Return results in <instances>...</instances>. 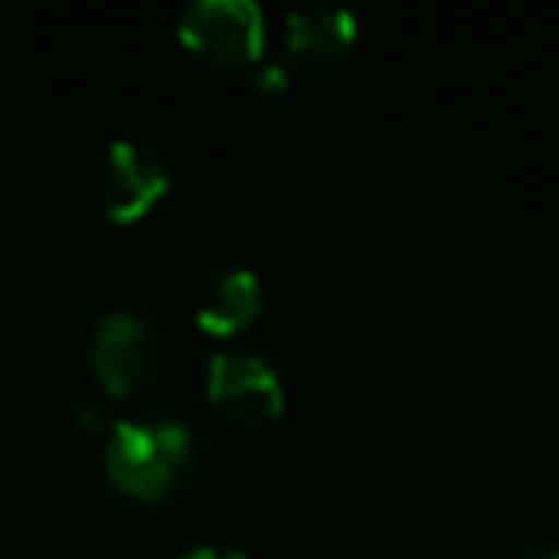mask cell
<instances>
[{
  "label": "cell",
  "instance_id": "cell-8",
  "mask_svg": "<svg viewBox=\"0 0 559 559\" xmlns=\"http://www.w3.org/2000/svg\"><path fill=\"white\" fill-rule=\"evenodd\" d=\"M177 559H249L241 548L234 544H195V548H185Z\"/></svg>",
  "mask_w": 559,
  "mask_h": 559
},
{
  "label": "cell",
  "instance_id": "cell-5",
  "mask_svg": "<svg viewBox=\"0 0 559 559\" xmlns=\"http://www.w3.org/2000/svg\"><path fill=\"white\" fill-rule=\"evenodd\" d=\"M207 391L238 421H269L284 411V383L276 368L253 349L211 353Z\"/></svg>",
  "mask_w": 559,
  "mask_h": 559
},
{
  "label": "cell",
  "instance_id": "cell-4",
  "mask_svg": "<svg viewBox=\"0 0 559 559\" xmlns=\"http://www.w3.org/2000/svg\"><path fill=\"white\" fill-rule=\"evenodd\" d=\"M169 185V165L142 142L116 139L96 165V203L108 218H139Z\"/></svg>",
  "mask_w": 559,
  "mask_h": 559
},
{
  "label": "cell",
  "instance_id": "cell-6",
  "mask_svg": "<svg viewBox=\"0 0 559 559\" xmlns=\"http://www.w3.org/2000/svg\"><path fill=\"white\" fill-rule=\"evenodd\" d=\"M261 299L264 288L253 269H246V264L223 269L203 284L200 299H195V322L211 334H230L253 319Z\"/></svg>",
  "mask_w": 559,
  "mask_h": 559
},
{
  "label": "cell",
  "instance_id": "cell-2",
  "mask_svg": "<svg viewBox=\"0 0 559 559\" xmlns=\"http://www.w3.org/2000/svg\"><path fill=\"white\" fill-rule=\"evenodd\" d=\"M88 365L104 391L123 395L150 380L157 365V326L131 307H108L88 337Z\"/></svg>",
  "mask_w": 559,
  "mask_h": 559
},
{
  "label": "cell",
  "instance_id": "cell-7",
  "mask_svg": "<svg viewBox=\"0 0 559 559\" xmlns=\"http://www.w3.org/2000/svg\"><path fill=\"white\" fill-rule=\"evenodd\" d=\"M292 55L311 58V62H330L357 39V16L342 4H296L284 16Z\"/></svg>",
  "mask_w": 559,
  "mask_h": 559
},
{
  "label": "cell",
  "instance_id": "cell-1",
  "mask_svg": "<svg viewBox=\"0 0 559 559\" xmlns=\"http://www.w3.org/2000/svg\"><path fill=\"white\" fill-rule=\"evenodd\" d=\"M192 426L173 414H134L108 429L104 464L123 490L134 495H165L185 475L192 460Z\"/></svg>",
  "mask_w": 559,
  "mask_h": 559
},
{
  "label": "cell",
  "instance_id": "cell-3",
  "mask_svg": "<svg viewBox=\"0 0 559 559\" xmlns=\"http://www.w3.org/2000/svg\"><path fill=\"white\" fill-rule=\"evenodd\" d=\"M177 32L215 62H253L264 47V12L253 0H188Z\"/></svg>",
  "mask_w": 559,
  "mask_h": 559
},
{
  "label": "cell",
  "instance_id": "cell-10",
  "mask_svg": "<svg viewBox=\"0 0 559 559\" xmlns=\"http://www.w3.org/2000/svg\"><path fill=\"white\" fill-rule=\"evenodd\" d=\"M513 559H559V544H548V540L525 544Z\"/></svg>",
  "mask_w": 559,
  "mask_h": 559
},
{
  "label": "cell",
  "instance_id": "cell-9",
  "mask_svg": "<svg viewBox=\"0 0 559 559\" xmlns=\"http://www.w3.org/2000/svg\"><path fill=\"white\" fill-rule=\"evenodd\" d=\"M78 421L81 429L100 426V406H93V395H78Z\"/></svg>",
  "mask_w": 559,
  "mask_h": 559
},
{
  "label": "cell",
  "instance_id": "cell-11",
  "mask_svg": "<svg viewBox=\"0 0 559 559\" xmlns=\"http://www.w3.org/2000/svg\"><path fill=\"white\" fill-rule=\"evenodd\" d=\"M261 85H284V70H280V66H269V70L261 73Z\"/></svg>",
  "mask_w": 559,
  "mask_h": 559
}]
</instances>
